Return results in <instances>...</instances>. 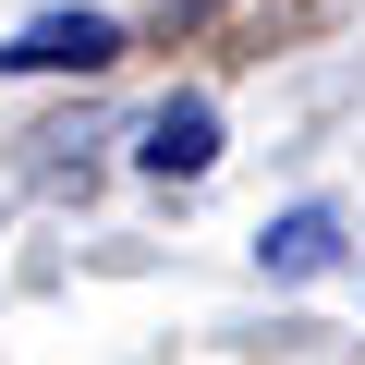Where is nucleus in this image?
I'll list each match as a JSON object with an SVG mask.
<instances>
[{"label": "nucleus", "instance_id": "nucleus-3", "mask_svg": "<svg viewBox=\"0 0 365 365\" xmlns=\"http://www.w3.org/2000/svg\"><path fill=\"white\" fill-rule=\"evenodd\" d=\"M256 268H268V280H317V268H341V220H329V207H280V220L256 232Z\"/></svg>", "mask_w": 365, "mask_h": 365}, {"label": "nucleus", "instance_id": "nucleus-1", "mask_svg": "<svg viewBox=\"0 0 365 365\" xmlns=\"http://www.w3.org/2000/svg\"><path fill=\"white\" fill-rule=\"evenodd\" d=\"M110 61H122L110 13H37L13 49H0V73H110Z\"/></svg>", "mask_w": 365, "mask_h": 365}, {"label": "nucleus", "instance_id": "nucleus-2", "mask_svg": "<svg viewBox=\"0 0 365 365\" xmlns=\"http://www.w3.org/2000/svg\"><path fill=\"white\" fill-rule=\"evenodd\" d=\"M134 158H146L158 182H195V170L220 158V110H207V98H158V110H146V146H134Z\"/></svg>", "mask_w": 365, "mask_h": 365}]
</instances>
